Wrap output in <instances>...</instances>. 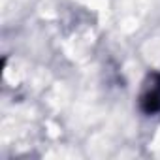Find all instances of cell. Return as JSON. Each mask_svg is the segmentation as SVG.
I'll return each instance as SVG.
<instances>
[{"label":"cell","instance_id":"1","mask_svg":"<svg viewBox=\"0 0 160 160\" xmlns=\"http://www.w3.org/2000/svg\"><path fill=\"white\" fill-rule=\"evenodd\" d=\"M138 108L147 117H158L160 115V72L151 70L145 79L138 96Z\"/></svg>","mask_w":160,"mask_h":160}]
</instances>
